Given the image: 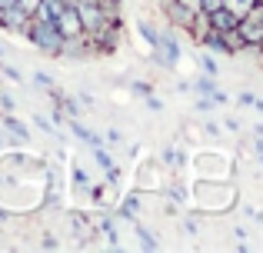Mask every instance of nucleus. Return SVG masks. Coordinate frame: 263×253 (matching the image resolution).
Here are the masks:
<instances>
[{"label":"nucleus","mask_w":263,"mask_h":253,"mask_svg":"<svg viewBox=\"0 0 263 253\" xmlns=\"http://www.w3.org/2000/svg\"><path fill=\"white\" fill-rule=\"evenodd\" d=\"M203 20L210 24V30H233L237 27V13H230L227 7H217V10H210V13H203Z\"/></svg>","instance_id":"5"},{"label":"nucleus","mask_w":263,"mask_h":253,"mask_svg":"<svg viewBox=\"0 0 263 253\" xmlns=\"http://www.w3.org/2000/svg\"><path fill=\"white\" fill-rule=\"evenodd\" d=\"M253 107H260V110H263V100H253Z\"/></svg>","instance_id":"12"},{"label":"nucleus","mask_w":263,"mask_h":253,"mask_svg":"<svg viewBox=\"0 0 263 253\" xmlns=\"http://www.w3.org/2000/svg\"><path fill=\"white\" fill-rule=\"evenodd\" d=\"M13 7H17V10H20V13H24V17H27V20H30V17H33V13H37V10H40V0H13Z\"/></svg>","instance_id":"7"},{"label":"nucleus","mask_w":263,"mask_h":253,"mask_svg":"<svg viewBox=\"0 0 263 253\" xmlns=\"http://www.w3.org/2000/svg\"><path fill=\"white\" fill-rule=\"evenodd\" d=\"M253 4H263V0H253Z\"/></svg>","instance_id":"13"},{"label":"nucleus","mask_w":263,"mask_h":253,"mask_svg":"<svg viewBox=\"0 0 263 253\" xmlns=\"http://www.w3.org/2000/svg\"><path fill=\"white\" fill-rule=\"evenodd\" d=\"M24 20H27V17L17 10V7H4V10H0V24H4V27H10V30H13V27H20Z\"/></svg>","instance_id":"6"},{"label":"nucleus","mask_w":263,"mask_h":253,"mask_svg":"<svg viewBox=\"0 0 263 253\" xmlns=\"http://www.w3.org/2000/svg\"><path fill=\"white\" fill-rule=\"evenodd\" d=\"M237 33L243 37V44H257V40L263 37V17L253 10H247L243 17L237 20Z\"/></svg>","instance_id":"3"},{"label":"nucleus","mask_w":263,"mask_h":253,"mask_svg":"<svg viewBox=\"0 0 263 253\" xmlns=\"http://www.w3.org/2000/svg\"><path fill=\"white\" fill-rule=\"evenodd\" d=\"M77 13H80V24H84V30L100 33L103 27H107V17H103L100 4H80V7H77Z\"/></svg>","instance_id":"4"},{"label":"nucleus","mask_w":263,"mask_h":253,"mask_svg":"<svg viewBox=\"0 0 263 253\" xmlns=\"http://www.w3.org/2000/svg\"><path fill=\"white\" fill-rule=\"evenodd\" d=\"M177 4H180V7H186V10H190L193 17L200 13V0H177Z\"/></svg>","instance_id":"10"},{"label":"nucleus","mask_w":263,"mask_h":253,"mask_svg":"<svg viewBox=\"0 0 263 253\" xmlns=\"http://www.w3.org/2000/svg\"><path fill=\"white\" fill-rule=\"evenodd\" d=\"M223 7H227L230 13H237V17H243V13L253 7V0H223Z\"/></svg>","instance_id":"8"},{"label":"nucleus","mask_w":263,"mask_h":253,"mask_svg":"<svg viewBox=\"0 0 263 253\" xmlns=\"http://www.w3.org/2000/svg\"><path fill=\"white\" fill-rule=\"evenodd\" d=\"M53 27H57V30L64 33V40H67V37H80V33H84V24H80V13H77V7H73L70 0H67V7L57 13V17H53Z\"/></svg>","instance_id":"2"},{"label":"nucleus","mask_w":263,"mask_h":253,"mask_svg":"<svg viewBox=\"0 0 263 253\" xmlns=\"http://www.w3.org/2000/svg\"><path fill=\"white\" fill-rule=\"evenodd\" d=\"M217 7H223V0H200V13H210Z\"/></svg>","instance_id":"9"},{"label":"nucleus","mask_w":263,"mask_h":253,"mask_svg":"<svg viewBox=\"0 0 263 253\" xmlns=\"http://www.w3.org/2000/svg\"><path fill=\"white\" fill-rule=\"evenodd\" d=\"M30 40L40 47V50H47V53H60V50H64V33H60L57 27L50 24V20H40V24H33V27H30Z\"/></svg>","instance_id":"1"},{"label":"nucleus","mask_w":263,"mask_h":253,"mask_svg":"<svg viewBox=\"0 0 263 253\" xmlns=\"http://www.w3.org/2000/svg\"><path fill=\"white\" fill-rule=\"evenodd\" d=\"M4 7H13V0H0V10H4Z\"/></svg>","instance_id":"11"}]
</instances>
